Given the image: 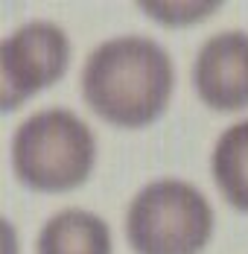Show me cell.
I'll return each instance as SVG.
<instances>
[{
	"instance_id": "obj_1",
	"label": "cell",
	"mask_w": 248,
	"mask_h": 254,
	"mask_svg": "<svg viewBox=\"0 0 248 254\" xmlns=\"http://www.w3.org/2000/svg\"><path fill=\"white\" fill-rule=\"evenodd\" d=\"M173 85L170 53L146 35L102 41L82 67L85 102L117 128L152 126L167 111Z\"/></svg>"
},
{
	"instance_id": "obj_2",
	"label": "cell",
	"mask_w": 248,
	"mask_h": 254,
	"mask_svg": "<svg viewBox=\"0 0 248 254\" xmlns=\"http://www.w3.org/2000/svg\"><path fill=\"white\" fill-rule=\"evenodd\" d=\"M97 164L91 126L67 108H44L26 117L12 137V167L38 193L82 187Z\"/></svg>"
},
{
	"instance_id": "obj_3",
	"label": "cell",
	"mask_w": 248,
	"mask_h": 254,
	"mask_svg": "<svg viewBox=\"0 0 248 254\" xmlns=\"http://www.w3.org/2000/svg\"><path fill=\"white\" fill-rule=\"evenodd\" d=\"M210 234L213 207L190 181H152L125 210V237L134 254H201Z\"/></svg>"
},
{
	"instance_id": "obj_4",
	"label": "cell",
	"mask_w": 248,
	"mask_h": 254,
	"mask_svg": "<svg viewBox=\"0 0 248 254\" xmlns=\"http://www.w3.org/2000/svg\"><path fill=\"white\" fill-rule=\"evenodd\" d=\"M70 41L64 29L53 21H29L18 26L0 44V100L6 111L38 91L53 88L67 73Z\"/></svg>"
},
{
	"instance_id": "obj_5",
	"label": "cell",
	"mask_w": 248,
	"mask_h": 254,
	"mask_svg": "<svg viewBox=\"0 0 248 254\" xmlns=\"http://www.w3.org/2000/svg\"><path fill=\"white\" fill-rule=\"evenodd\" d=\"M193 85L213 111L248 108V32L231 29L210 35L196 56Z\"/></svg>"
},
{
	"instance_id": "obj_6",
	"label": "cell",
	"mask_w": 248,
	"mask_h": 254,
	"mask_svg": "<svg viewBox=\"0 0 248 254\" xmlns=\"http://www.w3.org/2000/svg\"><path fill=\"white\" fill-rule=\"evenodd\" d=\"M35 254H111V228L91 210L67 207L38 231Z\"/></svg>"
},
{
	"instance_id": "obj_7",
	"label": "cell",
	"mask_w": 248,
	"mask_h": 254,
	"mask_svg": "<svg viewBox=\"0 0 248 254\" xmlns=\"http://www.w3.org/2000/svg\"><path fill=\"white\" fill-rule=\"evenodd\" d=\"M210 170L225 202L248 213V120L234 123L219 134Z\"/></svg>"
}]
</instances>
